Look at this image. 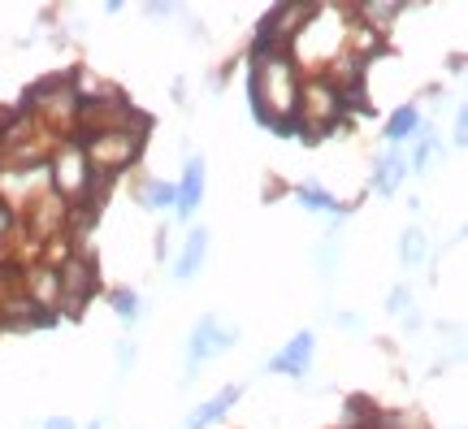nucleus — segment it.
Listing matches in <instances>:
<instances>
[{
  "label": "nucleus",
  "mask_w": 468,
  "mask_h": 429,
  "mask_svg": "<svg viewBox=\"0 0 468 429\" xmlns=\"http://www.w3.org/2000/svg\"><path fill=\"white\" fill-rule=\"evenodd\" d=\"M251 100H256V117L273 122L278 131H291V113L300 109V87L291 74V61L282 52H265V61L251 74Z\"/></svg>",
  "instance_id": "obj_1"
},
{
  "label": "nucleus",
  "mask_w": 468,
  "mask_h": 429,
  "mask_svg": "<svg viewBox=\"0 0 468 429\" xmlns=\"http://www.w3.org/2000/svg\"><path fill=\"white\" fill-rule=\"evenodd\" d=\"M234 343V330H221L218 316H204L196 334H191V351H186V373H196L208 356H221L226 347Z\"/></svg>",
  "instance_id": "obj_2"
},
{
  "label": "nucleus",
  "mask_w": 468,
  "mask_h": 429,
  "mask_svg": "<svg viewBox=\"0 0 468 429\" xmlns=\"http://www.w3.org/2000/svg\"><path fill=\"white\" fill-rule=\"evenodd\" d=\"M200 196H204V156H191V161H186V174H183V187L174 191L178 217L196 213V209H200Z\"/></svg>",
  "instance_id": "obj_3"
},
{
  "label": "nucleus",
  "mask_w": 468,
  "mask_h": 429,
  "mask_svg": "<svg viewBox=\"0 0 468 429\" xmlns=\"http://www.w3.org/2000/svg\"><path fill=\"white\" fill-rule=\"evenodd\" d=\"M308 360H313V334L303 330L295 334L291 343L269 360V369H278V373H291V378H303V369H308Z\"/></svg>",
  "instance_id": "obj_4"
},
{
  "label": "nucleus",
  "mask_w": 468,
  "mask_h": 429,
  "mask_svg": "<svg viewBox=\"0 0 468 429\" xmlns=\"http://www.w3.org/2000/svg\"><path fill=\"white\" fill-rule=\"evenodd\" d=\"M234 399H239V386H226V391H218V395L208 399V403H200V408L191 413V421H186L183 429H208V425H218L221 416L230 413Z\"/></svg>",
  "instance_id": "obj_5"
},
{
  "label": "nucleus",
  "mask_w": 468,
  "mask_h": 429,
  "mask_svg": "<svg viewBox=\"0 0 468 429\" xmlns=\"http://www.w3.org/2000/svg\"><path fill=\"white\" fill-rule=\"evenodd\" d=\"M204 252H208V234L196 231L191 239H186V248H183V256H178V264H174V278H178V282L191 278V273L204 264Z\"/></svg>",
  "instance_id": "obj_6"
},
{
  "label": "nucleus",
  "mask_w": 468,
  "mask_h": 429,
  "mask_svg": "<svg viewBox=\"0 0 468 429\" xmlns=\"http://www.w3.org/2000/svg\"><path fill=\"white\" fill-rule=\"evenodd\" d=\"M57 282H61V286L69 291V304H83V295L91 291V286H96V278H91V273H87V269H83L79 261L66 264V273H61Z\"/></svg>",
  "instance_id": "obj_7"
},
{
  "label": "nucleus",
  "mask_w": 468,
  "mask_h": 429,
  "mask_svg": "<svg viewBox=\"0 0 468 429\" xmlns=\"http://www.w3.org/2000/svg\"><path fill=\"white\" fill-rule=\"evenodd\" d=\"M399 178H403V156L399 152H390L382 166H378V174H373V187H378L382 196H390V191L399 187Z\"/></svg>",
  "instance_id": "obj_8"
},
{
  "label": "nucleus",
  "mask_w": 468,
  "mask_h": 429,
  "mask_svg": "<svg viewBox=\"0 0 468 429\" xmlns=\"http://www.w3.org/2000/svg\"><path fill=\"white\" fill-rule=\"evenodd\" d=\"M412 134H417V109H412V104H403L399 113L390 117V126H386V139H390V144H408Z\"/></svg>",
  "instance_id": "obj_9"
},
{
  "label": "nucleus",
  "mask_w": 468,
  "mask_h": 429,
  "mask_svg": "<svg viewBox=\"0 0 468 429\" xmlns=\"http://www.w3.org/2000/svg\"><path fill=\"white\" fill-rule=\"evenodd\" d=\"M139 199H144V209H169V204H174V187H169V182H148V187L139 191Z\"/></svg>",
  "instance_id": "obj_10"
},
{
  "label": "nucleus",
  "mask_w": 468,
  "mask_h": 429,
  "mask_svg": "<svg viewBox=\"0 0 468 429\" xmlns=\"http://www.w3.org/2000/svg\"><path fill=\"white\" fill-rule=\"evenodd\" d=\"M399 256H403V264H420V261H425V234H420V231H408V234H403Z\"/></svg>",
  "instance_id": "obj_11"
},
{
  "label": "nucleus",
  "mask_w": 468,
  "mask_h": 429,
  "mask_svg": "<svg viewBox=\"0 0 468 429\" xmlns=\"http://www.w3.org/2000/svg\"><path fill=\"white\" fill-rule=\"evenodd\" d=\"M300 204L317 209V213H330V209H335V199L325 196V191H317V187H300Z\"/></svg>",
  "instance_id": "obj_12"
},
{
  "label": "nucleus",
  "mask_w": 468,
  "mask_h": 429,
  "mask_svg": "<svg viewBox=\"0 0 468 429\" xmlns=\"http://www.w3.org/2000/svg\"><path fill=\"white\" fill-rule=\"evenodd\" d=\"M113 308H117V316H122V321H134V316H139V299H134V291H117Z\"/></svg>",
  "instance_id": "obj_13"
},
{
  "label": "nucleus",
  "mask_w": 468,
  "mask_h": 429,
  "mask_svg": "<svg viewBox=\"0 0 468 429\" xmlns=\"http://www.w3.org/2000/svg\"><path fill=\"white\" fill-rule=\"evenodd\" d=\"M408 304H412V295H408V286H395V291H390V313H403Z\"/></svg>",
  "instance_id": "obj_14"
},
{
  "label": "nucleus",
  "mask_w": 468,
  "mask_h": 429,
  "mask_svg": "<svg viewBox=\"0 0 468 429\" xmlns=\"http://www.w3.org/2000/svg\"><path fill=\"white\" fill-rule=\"evenodd\" d=\"M131 360H134V347L126 343V347H122V351H117V364H122V369H126V364H131Z\"/></svg>",
  "instance_id": "obj_15"
},
{
  "label": "nucleus",
  "mask_w": 468,
  "mask_h": 429,
  "mask_svg": "<svg viewBox=\"0 0 468 429\" xmlns=\"http://www.w3.org/2000/svg\"><path fill=\"white\" fill-rule=\"evenodd\" d=\"M44 429H74V425H69L66 416H52V421H48V425H44Z\"/></svg>",
  "instance_id": "obj_16"
},
{
  "label": "nucleus",
  "mask_w": 468,
  "mask_h": 429,
  "mask_svg": "<svg viewBox=\"0 0 468 429\" xmlns=\"http://www.w3.org/2000/svg\"><path fill=\"white\" fill-rule=\"evenodd\" d=\"M91 429H101V425H91Z\"/></svg>",
  "instance_id": "obj_17"
}]
</instances>
